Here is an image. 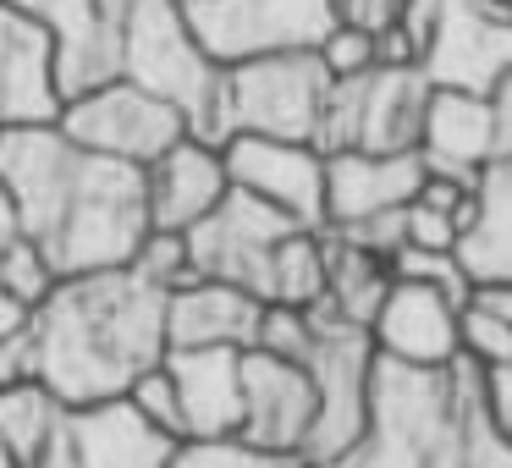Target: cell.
I'll return each mask as SVG.
<instances>
[{"mask_svg":"<svg viewBox=\"0 0 512 468\" xmlns=\"http://www.w3.org/2000/svg\"><path fill=\"white\" fill-rule=\"evenodd\" d=\"M0 182L17 204V226L61 276L127 265L149 232L144 171L72 144L56 122L0 127Z\"/></svg>","mask_w":512,"mask_h":468,"instance_id":"6da1fadb","label":"cell"},{"mask_svg":"<svg viewBox=\"0 0 512 468\" xmlns=\"http://www.w3.org/2000/svg\"><path fill=\"white\" fill-rule=\"evenodd\" d=\"M23 375L45 380L67 408L122 397L149 364L166 358V292L127 265L61 276L17 336Z\"/></svg>","mask_w":512,"mask_h":468,"instance_id":"7a4b0ae2","label":"cell"},{"mask_svg":"<svg viewBox=\"0 0 512 468\" xmlns=\"http://www.w3.org/2000/svg\"><path fill=\"white\" fill-rule=\"evenodd\" d=\"M474 391L479 364H468V358H452L446 369L375 358L364 435L309 468H463Z\"/></svg>","mask_w":512,"mask_h":468,"instance_id":"3957f363","label":"cell"},{"mask_svg":"<svg viewBox=\"0 0 512 468\" xmlns=\"http://www.w3.org/2000/svg\"><path fill=\"white\" fill-rule=\"evenodd\" d=\"M122 78L155 89L188 122V138L226 144V67L204 56L182 0H94Z\"/></svg>","mask_w":512,"mask_h":468,"instance_id":"277c9868","label":"cell"},{"mask_svg":"<svg viewBox=\"0 0 512 468\" xmlns=\"http://www.w3.org/2000/svg\"><path fill=\"white\" fill-rule=\"evenodd\" d=\"M375 342H369L364 325L342 320L325 303H309V347H303L298 364L309 369L320 413H314L309 446H303V463H325L342 446H353L369 424V375H375Z\"/></svg>","mask_w":512,"mask_h":468,"instance_id":"5b68a950","label":"cell"},{"mask_svg":"<svg viewBox=\"0 0 512 468\" xmlns=\"http://www.w3.org/2000/svg\"><path fill=\"white\" fill-rule=\"evenodd\" d=\"M424 100H430V83L419 67H380L375 61L369 72L331 78L314 149L320 155H336V149H369V155L419 149Z\"/></svg>","mask_w":512,"mask_h":468,"instance_id":"8992f818","label":"cell"},{"mask_svg":"<svg viewBox=\"0 0 512 468\" xmlns=\"http://www.w3.org/2000/svg\"><path fill=\"white\" fill-rule=\"evenodd\" d=\"M331 94V72L314 50H265L226 67V138L259 133V138H298L314 144L320 111Z\"/></svg>","mask_w":512,"mask_h":468,"instance_id":"52a82bcc","label":"cell"},{"mask_svg":"<svg viewBox=\"0 0 512 468\" xmlns=\"http://www.w3.org/2000/svg\"><path fill=\"white\" fill-rule=\"evenodd\" d=\"M56 127L72 144L94 149L105 160H122V166L144 171L155 155H166L177 138H188V122L171 100H160L155 89L133 78H111L100 89L67 94L56 111Z\"/></svg>","mask_w":512,"mask_h":468,"instance_id":"ba28073f","label":"cell"},{"mask_svg":"<svg viewBox=\"0 0 512 468\" xmlns=\"http://www.w3.org/2000/svg\"><path fill=\"white\" fill-rule=\"evenodd\" d=\"M430 89L490 94L512 72V6L507 0H435L419 45Z\"/></svg>","mask_w":512,"mask_h":468,"instance_id":"9c48e42d","label":"cell"},{"mask_svg":"<svg viewBox=\"0 0 512 468\" xmlns=\"http://www.w3.org/2000/svg\"><path fill=\"white\" fill-rule=\"evenodd\" d=\"M182 12L221 67L265 50H314L331 28V0H182Z\"/></svg>","mask_w":512,"mask_h":468,"instance_id":"30bf717a","label":"cell"},{"mask_svg":"<svg viewBox=\"0 0 512 468\" xmlns=\"http://www.w3.org/2000/svg\"><path fill=\"white\" fill-rule=\"evenodd\" d=\"M292 215L259 204L254 193L226 188V199L215 204L204 221L188 226V254L193 270L210 281H232V287H248L254 298H265V276H270V254L276 243L292 232Z\"/></svg>","mask_w":512,"mask_h":468,"instance_id":"8fae6325","label":"cell"},{"mask_svg":"<svg viewBox=\"0 0 512 468\" xmlns=\"http://www.w3.org/2000/svg\"><path fill=\"white\" fill-rule=\"evenodd\" d=\"M232 188L254 193L259 204L292 215L298 226H325V155L298 138L232 133L221 144Z\"/></svg>","mask_w":512,"mask_h":468,"instance_id":"7c38bea8","label":"cell"},{"mask_svg":"<svg viewBox=\"0 0 512 468\" xmlns=\"http://www.w3.org/2000/svg\"><path fill=\"white\" fill-rule=\"evenodd\" d=\"M314 380L298 358L248 347L243 353V419H237V441L259 446V452H292L303 457L314 430Z\"/></svg>","mask_w":512,"mask_h":468,"instance_id":"4fadbf2b","label":"cell"},{"mask_svg":"<svg viewBox=\"0 0 512 468\" xmlns=\"http://www.w3.org/2000/svg\"><path fill=\"white\" fill-rule=\"evenodd\" d=\"M457 309L463 303H452L446 292L391 276L386 298L369 320V342H375L380 358H397V364L446 369L457 358Z\"/></svg>","mask_w":512,"mask_h":468,"instance_id":"5bb4252c","label":"cell"},{"mask_svg":"<svg viewBox=\"0 0 512 468\" xmlns=\"http://www.w3.org/2000/svg\"><path fill=\"white\" fill-rule=\"evenodd\" d=\"M424 182V160L419 149L402 155H369V149H336L325 155V226L347 232L358 221L391 215L419 193Z\"/></svg>","mask_w":512,"mask_h":468,"instance_id":"9a60e30c","label":"cell"},{"mask_svg":"<svg viewBox=\"0 0 512 468\" xmlns=\"http://www.w3.org/2000/svg\"><path fill=\"white\" fill-rule=\"evenodd\" d=\"M56 34L39 17L0 0V127L56 122Z\"/></svg>","mask_w":512,"mask_h":468,"instance_id":"2e32d148","label":"cell"},{"mask_svg":"<svg viewBox=\"0 0 512 468\" xmlns=\"http://www.w3.org/2000/svg\"><path fill=\"white\" fill-rule=\"evenodd\" d=\"M243 353L248 347H171L166 375L177 386L182 441H226L243 419Z\"/></svg>","mask_w":512,"mask_h":468,"instance_id":"e0dca14e","label":"cell"},{"mask_svg":"<svg viewBox=\"0 0 512 468\" xmlns=\"http://www.w3.org/2000/svg\"><path fill=\"white\" fill-rule=\"evenodd\" d=\"M226 188H232V177H226L221 144H204V138H177L166 155H155L144 166L149 226L188 232L193 221H204V215L226 199Z\"/></svg>","mask_w":512,"mask_h":468,"instance_id":"ac0fdd59","label":"cell"},{"mask_svg":"<svg viewBox=\"0 0 512 468\" xmlns=\"http://www.w3.org/2000/svg\"><path fill=\"white\" fill-rule=\"evenodd\" d=\"M67 435L83 468H171L177 457V435L149 424L127 397H100L67 408Z\"/></svg>","mask_w":512,"mask_h":468,"instance_id":"d6986e66","label":"cell"},{"mask_svg":"<svg viewBox=\"0 0 512 468\" xmlns=\"http://www.w3.org/2000/svg\"><path fill=\"white\" fill-rule=\"evenodd\" d=\"M259 309L265 298H254L248 287L193 276L188 287L166 292V353L171 347H254Z\"/></svg>","mask_w":512,"mask_h":468,"instance_id":"ffe728a7","label":"cell"},{"mask_svg":"<svg viewBox=\"0 0 512 468\" xmlns=\"http://www.w3.org/2000/svg\"><path fill=\"white\" fill-rule=\"evenodd\" d=\"M419 160H424V171L479 182V171L496 160V133H490L485 94L430 89L424 122H419Z\"/></svg>","mask_w":512,"mask_h":468,"instance_id":"44dd1931","label":"cell"},{"mask_svg":"<svg viewBox=\"0 0 512 468\" xmlns=\"http://www.w3.org/2000/svg\"><path fill=\"white\" fill-rule=\"evenodd\" d=\"M12 6L28 17H39V23L56 34V89H61V100L122 78L111 39L94 23V0H12Z\"/></svg>","mask_w":512,"mask_h":468,"instance_id":"7402d4cb","label":"cell"},{"mask_svg":"<svg viewBox=\"0 0 512 468\" xmlns=\"http://www.w3.org/2000/svg\"><path fill=\"white\" fill-rule=\"evenodd\" d=\"M457 265L474 287L512 281V155L490 160L474 182V215L457 232Z\"/></svg>","mask_w":512,"mask_h":468,"instance_id":"603a6c76","label":"cell"},{"mask_svg":"<svg viewBox=\"0 0 512 468\" xmlns=\"http://www.w3.org/2000/svg\"><path fill=\"white\" fill-rule=\"evenodd\" d=\"M320 232H325V298L320 303L369 331V320H375L380 298H386V287H391L386 254H375V248L331 232V226H320Z\"/></svg>","mask_w":512,"mask_h":468,"instance_id":"cb8c5ba5","label":"cell"},{"mask_svg":"<svg viewBox=\"0 0 512 468\" xmlns=\"http://www.w3.org/2000/svg\"><path fill=\"white\" fill-rule=\"evenodd\" d=\"M61 424H67V402H61L45 380L17 369V375L0 386V446H6L23 468L45 452V441Z\"/></svg>","mask_w":512,"mask_h":468,"instance_id":"d4e9b609","label":"cell"},{"mask_svg":"<svg viewBox=\"0 0 512 468\" xmlns=\"http://www.w3.org/2000/svg\"><path fill=\"white\" fill-rule=\"evenodd\" d=\"M325 298V232L320 226H292L270 254V276H265V303H292L309 309Z\"/></svg>","mask_w":512,"mask_h":468,"instance_id":"484cf974","label":"cell"},{"mask_svg":"<svg viewBox=\"0 0 512 468\" xmlns=\"http://www.w3.org/2000/svg\"><path fill=\"white\" fill-rule=\"evenodd\" d=\"M127 270H133L138 281H149L155 292H177L199 276V270H193V254H188V232H166V226H149L144 243L127 259Z\"/></svg>","mask_w":512,"mask_h":468,"instance_id":"4316f807","label":"cell"},{"mask_svg":"<svg viewBox=\"0 0 512 468\" xmlns=\"http://www.w3.org/2000/svg\"><path fill=\"white\" fill-rule=\"evenodd\" d=\"M56 281H61V270L50 265V254L28 232H17L12 243L0 248V292H12L23 309H39Z\"/></svg>","mask_w":512,"mask_h":468,"instance_id":"83f0119b","label":"cell"},{"mask_svg":"<svg viewBox=\"0 0 512 468\" xmlns=\"http://www.w3.org/2000/svg\"><path fill=\"white\" fill-rule=\"evenodd\" d=\"M386 265H391V276L424 281V287L446 292L452 303H468V298H474V281H468L463 265H457L452 248H413V243H402V248H391Z\"/></svg>","mask_w":512,"mask_h":468,"instance_id":"f1b7e54d","label":"cell"},{"mask_svg":"<svg viewBox=\"0 0 512 468\" xmlns=\"http://www.w3.org/2000/svg\"><path fill=\"white\" fill-rule=\"evenodd\" d=\"M457 358H468V364H479V369L507 364L512 358V325L501 320V314H490L485 303L468 298L463 309H457Z\"/></svg>","mask_w":512,"mask_h":468,"instance_id":"f546056e","label":"cell"},{"mask_svg":"<svg viewBox=\"0 0 512 468\" xmlns=\"http://www.w3.org/2000/svg\"><path fill=\"white\" fill-rule=\"evenodd\" d=\"M171 468H309V463L292 452H259V446L226 435V441H182Z\"/></svg>","mask_w":512,"mask_h":468,"instance_id":"4dcf8cb0","label":"cell"},{"mask_svg":"<svg viewBox=\"0 0 512 468\" xmlns=\"http://www.w3.org/2000/svg\"><path fill=\"white\" fill-rule=\"evenodd\" d=\"M122 397L133 402L149 424H160L166 435H177V441H182V408H177V386H171V375H166V358H160V364H149L144 375L122 391Z\"/></svg>","mask_w":512,"mask_h":468,"instance_id":"1f68e13d","label":"cell"},{"mask_svg":"<svg viewBox=\"0 0 512 468\" xmlns=\"http://www.w3.org/2000/svg\"><path fill=\"white\" fill-rule=\"evenodd\" d=\"M254 347L281 353V358H303V347H309V309H292V303H265V309H259Z\"/></svg>","mask_w":512,"mask_h":468,"instance_id":"d6a6232c","label":"cell"},{"mask_svg":"<svg viewBox=\"0 0 512 468\" xmlns=\"http://www.w3.org/2000/svg\"><path fill=\"white\" fill-rule=\"evenodd\" d=\"M314 56H320V67L331 72V78H353V72H369V67H375V39L358 34V28L331 23V28L320 34V45H314Z\"/></svg>","mask_w":512,"mask_h":468,"instance_id":"836d02e7","label":"cell"},{"mask_svg":"<svg viewBox=\"0 0 512 468\" xmlns=\"http://www.w3.org/2000/svg\"><path fill=\"white\" fill-rule=\"evenodd\" d=\"M463 468H512V446L501 441L496 430H490L485 419V402H468V435H463Z\"/></svg>","mask_w":512,"mask_h":468,"instance_id":"e575fe53","label":"cell"},{"mask_svg":"<svg viewBox=\"0 0 512 468\" xmlns=\"http://www.w3.org/2000/svg\"><path fill=\"white\" fill-rule=\"evenodd\" d=\"M402 12H408V0H331V23L358 28V34H369V39L391 34V28L402 23Z\"/></svg>","mask_w":512,"mask_h":468,"instance_id":"d590c367","label":"cell"},{"mask_svg":"<svg viewBox=\"0 0 512 468\" xmlns=\"http://www.w3.org/2000/svg\"><path fill=\"white\" fill-rule=\"evenodd\" d=\"M402 243H413V248H452L457 254V221L441 215V210H430V204H419V199H408L402 204Z\"/></svg>","mask_w":512,"mask_h":468,"instance_id":"8d00e7d4","label":"cell"},{"mask_svg":"<svg viewBox=\"0 0 512 468\" xmlns=\"http://www.w3.org/2000/svg\"><path fill=\"white\" fill-rule=\"evenodd\" d=\"M479 402H485V419L501 441L512 446V358L507 364H490L479 369Z\"/></svg>","mask_w":512,"mask_h":468,"instance_id":"74e56055","label":"cell"},{"mask_svg":"<svg viewBox=\"0 0 512 468\" xmlns=\"http://www.w3.org/2000/svg\"><path fill=\"white\" fill-rule=\"evenodd\" d=\"M485 105H490V133H496V160H501L512 155V72L485 94Z\"/></svg>","mask_w":512,"mask_h":468,"instance_id":"f35d334b","label":"cell"},{"mask_svg":"<svg viewBox=\"0 0 512 468\" xmlns=\"http://www.w3.org/2000/svg\"><path fill=\"white\" fill-rule=\"evenodd\" d=\"M28 468H83V463H78V452H72V435H67V424H61V430L50 435V441H45V452H39Z\"/></svg>","mask_w":512,"mask_h":468,"instance_id":"ab89813d","label":"cell"},{"mask_svg":"<svg viewBox=\"0 0 512 468\" xmlns=\"http://www.w3.org/2000/svg\"><path fill=\"white\" fill-rule=\"evenodd\" d=\"M23 325H28V309L12 298V292H0V342H17Z\"/></svg>","mask_w":512,"mask_h":468,"instance_id":"60d3db41","label":"cell"},{"mask_svg":"<svg viewBox=\"0 0 512 468\" xmlns=\"http://www.w3.org/2000/svg\"><path fill=\"white\" fill-rule=\"evenodd\" d=\"M474 303H485L490 314H501V320L512 325V281H496V287H474Z\"/></svg>","mask_w":512,"mask_h":468,"instance_id":"b9f144b4","label":"cell"},{"mask_svg":"<svg viewBox=\"0 0 512 468\" xmlns=\"http://www.w3.org/2000/svg\"><path fill=\"white\" fill-rule=\"evenodd\" d=\"M17 232H23V226H17V204H12V193H6V182H0V248L12 243Z\"/></svg>","mask_w":512,"mask_h":468,"instance_id":"7bdbcfd3","label":"cell"},{"mask_svg":"<svg viewBox=\"0 0 512 468\" xmlns=\"http://www.w3.org/2000/svg\"><path fill=\"white\" fill-rule=\"evenodd\" d=\"M23 369V358H17V342H0V386Z\"/></svg>","mask_w":512,"mask_h":468,"instance_id":"ee69618b","label":"cell"},{"mask_svg":"<svg viewBox=\"0 0 512 468\" xmlns=\"http://www.w3.org/2000/svg\"><path fill=\"white\" fill-rule=\"evenodd\" d=\"M0 468H23V463H17V457L6 452V446H0Z\"/></svg>","mask_w":512,"mask_h":468,"instance_id":"f6af8a7d","label":"cell"},{"mask_svg":"<svg viewBox=\"0 0 512 468\" xmlns=\"http://www.w3.org/2000/svg\"><path fill=\"white\" fill-rule=\"evenodd\" d=\"M507 6H512V0H507Z\"/></svg>","mask_w":512,"mask_h":468,"instance_id":"bcb514c9","label":"cell"}]
</instances>
